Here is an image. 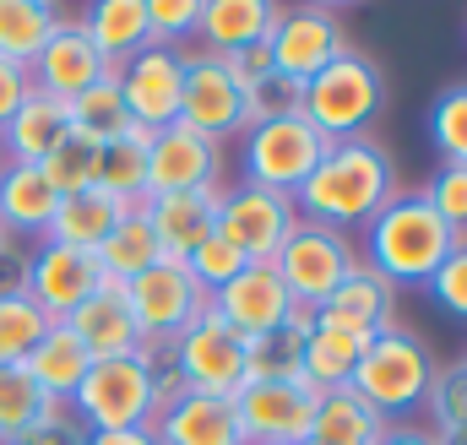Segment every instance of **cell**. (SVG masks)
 Masks as SVG:
<instances>
[{
    "label": "cell",
    "mask_w": 467,
    "mask_h": 445,
    "mask_svg": "<svg viewBox=\"0 0 467 445\" xmlns=\"http://www.w3.org/2000/svg\"><path fill=\"white\" fill-rule=\"evenodd\" d=\"M207 310H213L223 326H234L244 342H255V336L288 326L294 299H288V288H283L277 266H244L234 283H223V288L207 299Z\"/></svg>",
    "instance_id": "18"
},
{
    "label": "cell",
    "mask_w": 467,
    "mask_h": 445,
    "mask_svg": "<svg viewBox=\"0 0 467 445\" xmlns=\"http://www.w3.org/2000/svg\"><path fill=\"white\" fill-rule=\"evenodd\" d=\"M71 419L82 429H152L158 397H152V358L147 347L119 353V358H93L82 386L71 391Z\"/></svg>",
    "instance_id": "4"
},
{
    "label": "cell",
    "mask_w": 467,
    "mask_h": 445,
    "mask_svg": "<svg viewBox=\"0 0 467 445\" xmlns=\"http://www.w3.org/2000/svg\"><path fill=\"white\" fill-rule=\"evenodd\" d=\"M424 202L457 233H467V163H441V174L424 185Z\"/></svg>",
    "instance_id": "43"
},
{
    "label": "cell",
    "mask_w": 467,
    "mask_h": 445,
    "mask_svg": "<svg viewBox=\"0 0 467 445\" xmlns=\"http://www.w3.org/2000/svg\"><path fill=\"white\" fill-rule=\"evenodd\" d=\"M49 408H66V402H49V397L33 386V375H27L22 364H5V369H0V445H11L16 435H27Z\"/></svg>",
    "instance_id": "35"
},
{
    "label": "cell",
    "mask_w": 467,
    "mask_h": 445,
    "mask_svg": "<svg viewBox=\"0 0 467 445\" xmlns=\"http://www.w3.org/2000/svg\"><path fill=\"white\" fill-rule=\"evenodd\" d=\"M82 445H158L152 429H88Z\"/></svg>",
    "instance_id": "49"
},
{
    "label": "cell",
    "mask_w": 467,
    "mask_h": 445,
    "mask_svg": "<svg viewBox=\"0 0 467 445\" xmlns=\"http://www.w3.org/2000/svg\"><path fill=\"white\" fill-rule=\"evenodd\" d=\"M66 136H71L66 104L49 98V93H27L0 130V152H5V163H44Z\"/></svg>",
    "instance_id": "23"
},
{
    "label": "cell",
    "mask_w": 467,
    "mask_h": 445,
    "mask_svg": "<svg viewBox=\"0 0 467 445\" xmlns=\"http://www.w3.org/2000/svg\"><path fill=\"white\" fill-rule=\"evenodd\" d=\"M435 445H467V429H446V435H435Z\"/></svg>",
    "instance_id": "50"
},
{
    "label": "cell",
    "mask_w": 467,
    "mask_h": 445,
    "mask_svg": "<svg viewBox=\"0 0 467 445\" xmlns=\"http://www.w3.org/2000/svg\"><path fill=\"white\" fill-rule=\"evenodd\" d=\"M0 163H5V152H0Z\"/></svg>",
    "instance_id": "52"
},
{
    "label": "cell",
    "mask_w": 467,
    "mask_h": 445,
    "mask_svg": "<svg viewBox=\"0 0 467 445\" xmlns=\"http://www.w3.org/2000/svg\"><path fill=\"white\" fill-rule=\"evenodd\" d=\"M185 272H191V277L202 283V294L213 299V294H218L223 283H234V277L244 272V255L234 250L229 239H218V233H207V239H202V244H196V250L185 255Z\"/></svg>",
    "instance_id": "41"
},
{
    "label": "cell",
    "mask_w": 467,
    "mask_h": 445,
    "mask_svg": "<svg viewBox=\"0 0 467 445\" xmlns=\"http://www.w3.org/2000/svg\"><path fill=\"white\" fill-rule=\"evenodd\" d=\"M223 180V147L191 130L185 119L152 130L147 147V196H174V191H218Z\"/></svg>",
    "instance_id": "16"
},
{
    "label": "cell",
    "mask_w": 467,
    "mask_h": 445,
    "mask_svg": "<svg viewBox=\"0 0 467 445\" xmlns=\"http://www.w3.org/2000/svg\"><path fill=\"white\" fill-rule=\"evenodd\" d=\"M380 429H386V419L353 386H337V391H316V419H310L305 445H375Z\"/></svg>",
    "instance_id": "29"
},
{
    "label": "cell",
    "mask_w": 467,
    "mask_h": 445,
    "mask_svg": "<svg viewBox=\"0 0 467 445\" xmlns=\"http://www.w3.org/2000/svg\"><path fill=\"white\" fill-rule=\"evenodd\" d=\"M229 71L255 93V88H266V82H277V71H272V49L266 44H255V49H239V55H229Z\"/></svg>",
    "instance_id": "46"
},
{
    "label": "cell",
    "mask_w": 467,
    "mask_h": 445,
    "mask_svg": "<svg viewBox=\"0 0 467 445\" xmlns=\"http://www.w3.org/2000/svg\"><path fill=\"white\" fill-rule=\"evenodd\" d=\"M55 22H60V11L49 0H0V60L33 66V55L55 33Z\"/></svg>",
    "instance_id": "34"
},
{
    "label": "cell",
    "mask_w": 467,
    "mask_h": 445,
    "mask_svg": "<svg viewBox=\"0 0 467 445\" xmlns=\"http://www.w3.org/2000/svg\"><path fill=\"white\" fill-rule=\"evenodd\" d=\"M316 321L358 336V342H369V336H380L386 326H397V288H391L380 272H369V266L358 261L348 283L316 310Z\"/></svg>",
    "instance_id": "19"
},
{
    "label": "cell",
    "mask_w": 467,
    "mask_h": 445,
    "mask_svg": "<svg viewBox=\"0 0 467 445\" xmlns=\"http://www.w3.org/2000/svg\"><path fill=\"white\" fill-rule=\"evenodd\" d=\"M266 49H272L277 82L305 88V82H316L337 55H348V33H343L337 11H327V5H294V11H277Z\"/></svg>",
    "instance_id": "12"
},
{
    "label": "cell",
    "mask_w": 467,
    "mask_h": 445,
    "mask_svg": "<svg viewBox=\"0 0 467 445\" xmlns=\"http://www.w3.org/2000/svg\"><path fill=\"white\" fill-rule=\"evenodd\" d=\"M180 119L191 130H202L207 141H234L255 125V104L250 88L229 71V60L218 55H185V98H180Z\"/></svg>",
    "instance_id": "9"
},
{
    "label": "cell",
    "mask_w": 467,
    "mask_h": 445,
    "mask_svg": "<svg viewBox=\"0 0 467 445\" xmlns=\"http://www.w3.org/2000/svg\"><path fill=\"white\" fill-rule=\"evenodd\" d=\"M104 283L99 255L93 250H71L55 239H38L33 255L22 261V294L49 316V321H71V310Z\"/></svg>",
    "instance_id": "15"
},
{
    "label": "cell",
    "mask_w": 467,
    "mask_h": 445,
    "mask_svg": "<svg viewBox=\"0 0 467 445\" xmlns=\"http://www.w3.org/2000/svg\"><path fill=\"white\" fill-rule=\"evenodd\" d=\"M305 336L294 321L277 326V332L255 336L250 342V380H299V353H305Z\"/></svg>",
    "instance_id": "37"
},
{
    "label": "cell",
    "mask_w": 467,
    "mask_h": 445,
    "mask_svg": "<svg viewBox=\"0 0 467 445\" xmlns=\"http://www.w3.org/2000/svg\"><path fill=\"white\" fill-rule=\"evenodd\" d=\"M49 326H55V321H49L22 288H0V369H5V364H22Z\"/></svg>",
    "instance_id": "36"
},
{
    "label": "cell",
    "mask_w": 467,
    "mask_h": 445,
    "mask_svg": "<svg viewBox=\"0 0 467 445\" xmlns=\"http://www.w3.org/2000/svg\"><path fill=\"white\" fill-rule=\"evenodd\" d=\"M5 244H11V233H5V228H0V250H5Z\"/></svg>",
    "instance_id": "51"
},
{
    "label": "cell",
    "mask_w": 467,
    "mask_h": 445,
    "mask_svg": "<svg viewBox=\"0 0 467 445\" xmlns=\"http://www.w3.org/2000/svg\"><path fill=\"white\" fill-rule=\"evenodd\" d=\"M294 228H299L294 196L255 191L244 180L234 191H218V239H229L234 250L244 255V266H272Z\"/></svg>",
    "instance_id": "11"
},
{
    "label": "cell",
    "mask_w": 467,
    "mask_h": 445,
    "mask_svg": "<svg viewBox=\"0 0 467 445\" xmlns=\"http://www.w3.org/2000/svg\"><path fill=\"white\" fill-rule=\"evenodd\" d=\"M457 239L467 233H457L441 218L424 202V191H397L364 222V266L380 272L391 288H424L441 272V261L457 250Z\"/></svg>",
    "instance_id": "2"
},
{
    "label": "cell",
    "mask_w": 467,
    "mask_h": 445,
    "mask_svg": "<svg viewBox=\"0 0 467 445\" xmlns=\"http://www.w3.org/2000/svg\"><path fill=\"white\" fill-rule=\"evenodd\" d=\"M115 66H104V55L93 49V38L82 33L77 16H60L55 33L44 38V49L33 55L27 77H33V93H49L60 104H71L77 93H88L93 82H104Z\"/></svg>",
    "instance_id": "17"
},
{
    "label": "cell",
    "mask_w": 467,
    "mask_h": 445,
    "mask_svg": "<svg viewBox=\"0 0 467 445\" xmlns=\"http://www.w3.org/2000/svg\"><path fill=\"white\" fill-rule=\"evenodd\" d=\"M125 212H130V202H119V196H109V191L88 185V191H77V196H60L55 222H49V233H44V239L71 244V250H99V244L119 228Z\"/></svg>",
    "instance_id": "27"
},
{
    "label": "cell",
    "mask_w": 467,
    "mask_h": 445,
    "mask_svg": "<svg viewBox=\"0 0 467 445\" xmlns=\"http://www.w3.org/2000/svg\"><path fill=\"white\" fill-rule=\"evenodd\" d=\"M462 364H467V358H462Z\"/></svg>",
    "instance_id": "53"
},
{
    "label": "cell",
    "mask_w": 467,
    "mask_h": 445,
    "mask_svg": "<svg viewBox=\"0 0 467 445\" xmlns=\"http://www.w3.org/2000/svg\"><path fill=\"white\" fill-rule=\"evenodd\" d=\"M60 196L38 174V163H0V228L11 239H44Z\"/></svg>",
    "instance_id": "25"
},
{
    "label": "cell",
    "mask_w": 467,
    "mask_h": 445,
    "mask_svg": "<svg viewBox=\"0 0 467 445\" xmlns=\"http://www.w3.org/2000/svg\"><path fill=\"white\" fill-rule=\"evenodd\" d=\"M430 141L446 163H467V82H451L430 104Z\"/></svg>",
    "instance_id": "39"
},
{
    "label": "cell",
    "mask_w": 467,
    "mask_h": 445,
    "mask_svg": "<svg viewBox=\"0 0 467 445\" xmlns=\"http://www.w3.org/2000/svg\"><path fill=\"white\" fill-rule=\"evenodd\" d=\"M358 358H364V342H358V336L316 321V332L305 336V353H299V380H305L310 391H337V386L353 380Z\"/></svg>",
    "instance_id": "30"
},
{
    "label": "cell",
    "mask_w": 467,
    "mask_h": 445,
    "mask_svg": "<svg viewBox=\"0 0 467 445\" xmlns=\"http://www.w3.org/2000/svg\"><path fill=\"white\" fill-rule=\"evenodd\" d=\"M125 305L136 316V332L141 347H169L180 332H191L202 316H207V294L202 283L185 272V261H152L147 272H136L125 283Z\"/></svg>",
    "instance_id": "7"
},
{
    "label": "cell",
    "mask_w": 467,
    "mask_h": 445,
    "mask_svg": "<svg viewBox=\"0 0 467 445\" xmlns=\"http://www.w3.org/2000/svg\"><path fill=\"white\" fill-rule=\"evenodd\" d=\"M147 147H152V130H125L119 141L99 147L93 185L119 196V202H130V207H141L147 202Z\"/></svg>",
    "instance_id": "31"
},
{
    "label": "cell",
    "mask_w": 467,
    "mask_h": 445,
    "mask_svg": "<svg viewBox=\"0 0 467 445\" xmlns=\"http://www.w3.org/2000/svg\"><path fill=\"white\" fill-rule=\"evenodd\" d=\"M66 326L82 336V347H88L93 358H119V353H136V347H141L136 316H130V305H125V283H115V277H104V283L71 310Z\"/></svg>",
    "instance_id": "22"
},
{
    "label": "cell",
    "mask_w": 467,
    "mask_h": 445,
    "mask_svg": "<svg viewBox=\"0 0 467 445\" xmlns=\"http://www.w3.org/2000/svg\"><path fill=\"white\" fill-rule=\"evenodd\" d=\"M435 380V353L430 342L408 326H386L380 336L364 342V358L353 369V391L386 419V424H413V413L424 408Z\"/></svg>",
    "instance_id": "3"
},
{
    "label": "cell",
    "mask_w": 467,
    "mask_h": 445,
    "mask_svg": "<svg viewBox=\"0 0 467 445\" xmlns=\"http://www.w3.org/2000/svg\"><path fill=\"white\" fill-rule=\"evenodd\" d=\"M424 413L435 419V435L446 429H467V364H435V380H430V397H424Z\"/></svg>",
    "instance_id": "40"
},
{
    "label": "cell",
    "mask_w": 467,
    "mask_h": 445,
    "mask_svg": "<svg viewBox=\"0 0 467 445\" xmlns=\"http://www.w3.org/2000/svg\"><path fill=\"white\" fill-rule=\"evenodd\" d=\"M375 445H435V429H424V424H386Z\"/></svg>",
    "instance_id": "48"
},
{
    "label": "cell",
    "mask_w": 467,
    "mask_h": 445,
    "mask_svg": "<svg viewBox=\"0 0 467 445\" xmlns=\"http://www.w3.org/2000/svg\"><path fill=\"white\" fill-rule=\"evenodd\" d=\"M93 169H99V147L82 141V136H66V141L38 163V174L49 180L55 196H77V191H88V185H93Z\"/></svg>",
    "instance_id": "38"
},
{
    "label": "cell",
    "mask_w": 467,
    "mask_h": 445,
    "mask_svg": "<svg viewBox=\"0 0 467 445\" xmlns=\"http://www.w3.org/2000/svg\"><path fill=\"white\" fill-rule=\"evenodd\" d=\"M82 440H88V429L71 419V408H49L27 435H16L11 445H82Z\"/></svg>",
    "instance_id": "45"
},
{
    "label": "cell",
    "mask_w": 467,
    "mask_h": 445,
    "mask_svg": "<svg viewBox=\"0 0 467 445\" xmlns=\"http://www.w3.org/2000/svg\"><path fill=\"white\" fill-rule=\"evenodd\" d=\"M163 358L180 369V380L191 391H207V397H234L250 380V342L234 332V326H223L213 310L191 332L174 336L163 347Z\"/></svg>",
    "instance_id": "10"
},
{
    "label": "cell",
    "mask_w": 467,
    "mask_h": 445,
    "mask_svg": "<svg viewBox=\"0 0 467 445\" xmlns=\"http://www.w3.org/2000/svg\"><path fill=\"white\" fill-rule=\"evenodd\" d=\"M66 114H71V136H82V141H93V147H109V141L125 136V130H136L125 98H119L115 71H109L104 82H93L88 93H77V98L66 104Z\"/></svg>",
    "instance_id": "32"
},
{
    "label": "cell",
    "mask_w": 467,
    "mask_h": 445,
    "mask_svg": "<svg viewBox=\"0 0 467 445\" xmlns=\"http://www.w3.org/2000/svg\"><path fill=\"white\" fill-rule=\"evenodd\" d=\"M397 191H402L397 158L369 136H348V141H332L310 169V180L294 191V212L305 222L348 233V228H364Z\"/></svg>",
    "instance_id": "1"
},
{
    "label": "cell",
    "mask_w": 467,
    "mask_h": 445,
    "mask_svg": "<svg viewBox=\"0 0 467 445\" xmlns=\"http://www.w3.org/2000/svg\"><path fill=\"white\" fill-rule=\"evenodd\" d=\"M119 98L130 109L136 130H163L180 119V98H185V49L169 44H147L141 55H130L125 66H115Z\"/></svg>",
    "instance_id": "14"
},
{
    "label": "cell",
    "mask_w": 467,
    "mask_h": 445,
    "mask_svg": "<svg viewBox=\"0 0 467 445\" xmlns=\"http://www.w3.org/2000/svg\"><path fill=\"white\" fill-rule=\"evenodd\" d=\"M99 255V272L104 277H115V283H130L136 272H147L152 261H163V250H158V233L147 228V212L141 207H130L125 218H119V228L93 250Z\"/></svg>",
    "instance_id": "33"
},
{
    "label": "cell",
    "mask_w": 467,
    "mask_h": 445,
    "mask_svg": "<svg viewBox=\"0 0 467 445\" xmlns=\"http://www.w3.org/2000/svg\"><path fill=\"white\" fill-rule=\"evenodd\" d=\"M386 109V77L369 55H337L316 82L299 88V114L327 136V141H348L364 136V125Z\"/></svg>",
    "instance_id": "6"
},
{
    "label": "cell",
    "mask_w": 467,
    "mask_h": 445,
    "mask_svg": "<svg viewBox=\"0 0 467 445\" xmlns=\"http://www.w3.org/2000/svg\"><path fill=\"white\" fill-rule=\"evenodd\" d=\"M22 369L33 375V386H38L49 402H71V391H77L82 375L93 369V353L82 347V336L71 332L66 321H55L49 332L38 336V347L22 358Z\"/></svg>",
    "instance_id": "26"
},
{
    "label": "cell",
    "mask_w": 467,
    "mask_h": 445,
    "mask_svg": "<svg viewBox=\"0 0 467 445\" xmlns=\"http://www.w3.org/2000/svg\"><path fill=\"white\" fill-rule=\"evenodd\" d=\"M424 288H430V299H435L446 316L467 321V239H457V250L441 261V272H435Z\"/></svg>",
    "instance_id": "44"
},
{
    "label": "cell",
    "mask_w": 467,
    "mask_h": 445,
    "mask_svg": "<svg viewBox=\"0 0 467 445\" xmlns=\"http://www.w3.org/2000/svg\"><path fill=\"white\" fill-rule=\"evenodd\" d=\"M272 22H277V5H272V0H202L196 33H202L207 55L229 60L239 49L266 44V38H272Z\"/></svg>",
    "instance_id": "24"
},
{
    "label": "cell",
    "mask_w": 467,
    "mask_h": 445,
    "mask_svg": "<svg viewBox=\"0 0 467 445\" xmlns=\"http://www.w3.org/2000/svg\"><path fill=\"white\" fill-rule=\"evenodd\" d=\"M33 93V77H27V66H11V60H0V130H5V119L16 114V104Z\"/></svg>",
    "instance_id": "47"
},
{
    "label": "cell",
    "mask_w": 467,
    "mask_h": 445,
    "mask_svg": "<svg viewBox=\"0 0 467 445\" xmlns=\"http://www.w3.org/2000/svg\"><path fill=\"white\" fill-rule=\"evenodd\" d=\"M196 22H202V0H147V33H152V44L185 49V38L196 33Z\"/></svg>",
    "instance_id": "42"
},
{
    "label": "cell",
    "mask_w": 467,
    "mask_h": 445,
    "mask_svg": "<svg viewBox=\"0 0 467 445\" xmlns=\"http://www.w3.org/2000/svg\"><path fill=\"white\" fill-rule=\"evenodd\" d=\"M277 277H283V288H288V299L294 305H310V310H321L343 283L353 277V266H358V250H353L348 233H337V228H321V222H305L288 233V244L277 250Z\"/></svg>",
    "instance_id": "8"
},
{
    "label": "cell",
    "mask_w": 467,
    "mask_h": 445,
    "mask_svg": "<svg viewBox=\"0 0 467 445\" xmlns=\"http://www.w3.org/2000/svg\"><path fill=\"white\" fill-rule=\"evenodd\" d=\"M218 191H174V196H147L141 202L147 228L158 233V250L169 261H185L207 233H218Z\"/></svg>",
    "instance_id": "21"
},
{
    "label": "cell",
    "mask_w": 467,
    "mask_h": 445,
    "mask_svg": "<svg viewBox=\"0 0 467 445\" xmlns=\"http://www.w3.org/2000/svg\"><path fill=\"white\" fill-rule=\"evenodd\" d=\"M152 440L158 445H244V435H239L234 397L185 391L180 402H169L152 419Z\"/></svg>",
    "instance_id": "20"
},
{
    "label": "cell",
    "mask_w": 467,
    "mask_h": 445,
    "mask_svg": "<svg viewBox=\"0 0 467 445\" xmlns=\"http://www.w3.org/2000/svg\"><path fill=\"white\" fill-rule=\"evenodd\" d=\"M77 22L93 38V49L104 55V66H125L130 55H141L152 44V33H147V0H99Z\"/></svg>",
    "instance_id": "28"
},
{
    "label": "cell",
    "mask_w": 467,
    "mask_h": 445,
    "mask_svg": "<svg viewBox=\"0 0 467 445\" xmlns=\"http://www.w3.org/2000/svg\"><path fill=\"white\" fill-rule=\"evenodd\" d=\"M244 445H305L316 419V391L305 380H244L234 391Z\"/></svg>",
    "instance_id": "13"
},
{
    "label": "cell",
    "mask_w": 467,
    "mask_h": 445,
    "mask_svg": "<svg viewBox=\"0 0 467 445\" xmlns=\"http://www.w3.org/2000/svg\"><path fill=\"white\" fill-rule=\"evenodd\" d=\"M327 147H332V141H327L299 109L266 114V119H255V125L239 136V174H244V185H255V191L294 196V191L310 180V169L321 163Z\"/></svg>",
    "instance_id": "5"
}]
</instances>
